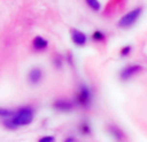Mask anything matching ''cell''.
Listing matches in <instances>:
<instances>
[{"label": "cell", "instance_id": "cell-1", "mask_svg": "<svg viewBox=\"0 0 147 142\" xmlns=\"http://www.w3.org/2000/svg\"><path fill=\"white\" fill-rule=\"evenodd\" d=\"M34 119V110L30 107H22V109L14 111V114L8 119H4V125L10 129H16L18 127L27 125Z\"/></svg>", "mask_w": 147, "mask_h": 142}, {"label": "cell", "instance_id": "cell-2", "mask_svg": "<svg viewBox=\"0 0 147 142\" xmlns=\"http://www.w3.org/2000/svg\"><path fill=\"white\" fill-rule=\"evenodd\" d=\"M141 13H142V8L138 7V8H134L133 10L128 12L127 14H124L119 21V27L121 28H127V27H130L132 25H134V22L140 18Z\"/></svg>", "mask_w": 147, "mask_h": 142}, {"label": "cell", "instance_id": "cell-3", "mask_svg": "<svg viewBox=\"0 0 147 142\" xmlns=\"http://www.w3.org/2000/svg\"><path fill=\"white\" fill-rule=\"evenodd\" d=\"M141 70H142V66H141V65H132V66H128L120 72V79H121V80H128V79H130L132 76H134L136 74H138Z\"/></svg>", "mask_w": 147, "mask_h": 142}, {"label": "cell", "instance_id": "cell-4", "mask_svg": "<svg viewBox=\"0 0 147 142\" xmlns=\"http://www.w3.org/2000/svg\"><path fill=\"white\" fill-rule=\"evenodd\" d=\"M78 102L85 107L90 103V91L86 87H81L80 88V92L78 94Z\"/></svg>", "mask_w": 147, "mask_h": 142}, {"label": "cell", "instance_id": "cell-5", "mask_svg": "<svg viewBox=\"0 0 147 142\" xmlns=\"http://www.w3.org/2000/svg\"><path fill=\"white\" fill-rule=\"evenodd\" d=\"M71 38H72V41L78 47H83L86 43V35L84 32H81V31L76 30V28L71 30Z\"/></svg>", "mask_w": 147, "mask_h": 142}, {"label": "cell", "instance_id": "cell-6", "mask_svg": "<svg viewBox=\"0 0 147 142\" xmlns=\"http://www.w3.org/2000/svg\"><path fill=\"white\" fill-rule=\"evenodd\" d=\"M53 107L58 111H70V110L74 109V103L70 101H66V99H59V101L54 102Z\"/></svg>", "mask_w": 147, "mask_h": 142}, {"label": "cell", "instance_id": "cell-7", "mask_svg": "<svg viewBox=\"0 0 147 142\" xmlns=\"http://www.w3.org/2000/svg\"><path fill=\"white\" fill-rule=\"evenodd\" d=\"M32 47L35 49H38V51H44L48 47V41L44 38H41V36H36L32 40Z\"/></svg>", "mask_w": 147, "mask_h": 142}, {"label": "cell", "instance_id": "cell-8", "mask_svg": "<svg viewBox=\"0 0 147 142\" xmlns=\"http://www.w3.org/2000/svg\"><path fill=\"white\" fill-rule=\"evenodd\" d=\"M41 76H43V72H41L40 69H32L28 72V80L31 83H38L41 79Z\"/></svg>", "mask_w": 147, "mask_h": 142}, {"label": "cell", "instance_id": "cell-9", "mask_svg": "<svg viewBox=\"0 0 147 142\" xmlns=\"http://www.w3.org/2000/svg\"><path fill=\"white\" fill-rule=\"evenodd\" d=\"M86 4L93 10H99V8H101V4H99L98 0H86Z\"/></svg>", "mask_w": 147, "mask_h": 142}, {"label": "cell", "instance_id": "cell-10", "mask_svg": "<svg viewBox=\"0 0 147 142\" xmlns=\"http://www.w3.org/2000/svg\"><path fill=\"white\" fill-rule=\"evenodd\" d=\"M93 39L96 41H101L105 39V35L101 32V31H96V32H93Z\"/></svg>", "mask_w": 147, "mask_h": 142}, {"label": "cell", "instance_id": "cell-11", "mask_svg": "<svg viewBox=\"0 0 147 142\" xmlns=\"http://www.w3.org/2000/svg\"><path fill=\"white\" fill-rule=\"evenodd\" d=\"M39 142H56V138H54L53 136H45V137L40 138Z\"/></svg>", "mask_w": 147, "mask_h": 142}, {"label": "cell", "instance_id": "cell-12", "mask_svg": "<svg viewBox=\"0 0 147 142\" xmlns=\"http://www.w3.org/2000/svg\"><path fill=\"white\" fill-rule=\"evenodd\" d=\"M111 129H112V135L116 136L117 140H121V138H123V133L120 132L119 129H116V128H111Z\"/></svg>", "mask_w": 147, "mask_h": 142}, {"label": "cell", "instance_id": "cell-13", "mask_svg": "<svg viewBox=\"0 0 147 142\" xmlns=\"http://www.w3.org/2000/svg\"><path fill=\"white\" fill-rule=\"evenodd\" d=\"M130 51H132V48H130V47L128 45V47H125V48H123V49H121L120 54H121V56H128V54L130 53Z\"/></svg>", "mask_w": 147, "mask_h": 142}, {"label": "cell", "instance_id": "cell-14", "mask_svg": "<svg viewBox=\"0 0 147 142\" xmlns=\"http://www.w3.org/2000/svg\"><path fill=\"white\" fill-rule=\"evenodd\" d=\"M81 131H83L84 133H89V127H88V124H85V123H84L83 125H81Z\"/></svg>", "mask_w": 147, "mask_h": 142}, {"label": "cell", "instance_id": "cell-15", "mask_svg": "<svg viewBox=\"0 0 147 142\" xmlns=\"http://www.w3.org/2000/svg\"><path fill=\"white\" fill-rule=\"evenodd\" d=\"M66 142H74V138H67Z\"/></svg>", "mask_w": 147, "mask_h": 142}]
</instances>
